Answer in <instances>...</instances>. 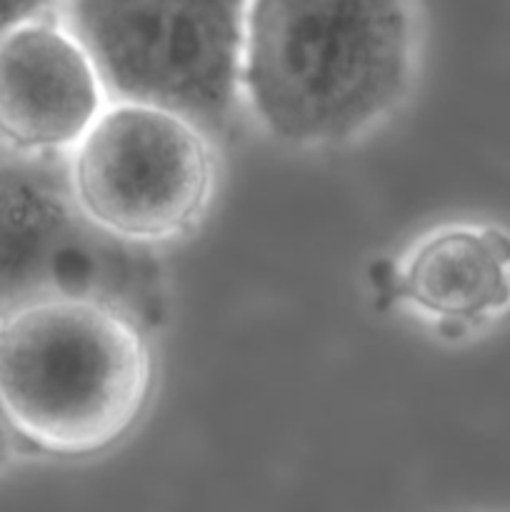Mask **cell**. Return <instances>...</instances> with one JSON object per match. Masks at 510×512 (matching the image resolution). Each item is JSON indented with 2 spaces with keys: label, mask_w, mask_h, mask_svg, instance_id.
Here are the masks:
<instances>
[{
  "label": "cell",
  "mask_w": 510,
  "mask_h": 512,
  "mask_svg": "<svg viewBox=\"0 0 510 512\" xmlns=\"http://www.w3.org/2000/svg\"><path fill=\"white\" fill-rule=\"evenodd\" d=\"M413 73L410 0H250L243 103L280 143L328 148L368 133Z\"/></svg>",
  "instance_id": "cell-1"
},
{
  "label": "cell",
  "mask_w": 510,
  "mask_h": 512,
  "mask_svg": "<svg viewBox=\"0 0 510 512\" xmlns=\"http://www.w3.org/2000/svg\"><path fill=\"white\" fill-rule=\"evenodd\" d=\"M153 335L95 300H48L0 320V410L25 453L90 458L143 418Z\"/></svg>",
  "instance_id": "cell-2"
},
{
  "label": "cell",
  "mask_w": 510,
  "mask_h": 512,
  "mask_svg": "<svg viewBox=\"0 0 510 512\" xmlns=\"http://www.w3.org/2000/svg\"><path fill=\"white\" fill-rule=\"evenodd\" d=\"M48 300L113 305L150 335L168 320L158 250L123 243L83 213L68 158L0 145V320Z\"/></svg>",
  "instance_id": "cell-3"
},
{
  "label": "cell",
  "mask_w": 510,
  "mask_h": 512,
  "mask_svg": "<svg viewBox=\"0 0 510 512\" xmlns=\"http://www.w3.org/2000/svg\"><path fill=\"white\" fill-rule=\"evenodd\" d=\"M250 0H60L110 103L170 110L215 138L243 103Z\"/></svg>",
  "instance_id": "cell-4"
},
{
  "label": "cell",
  "mask_w": 510,
  "mask_h": 512,
  "mask_svg": "<svg viewBox=\"0 0 510 512\" xmlns=\"http://www.w3.org/2000/svg\"><path fill=\"white\" fill-rule=\"evenodd\" d=\"M83 213L123 243L158 250L188 235L210 205L213 143L170 110L108 103L68 155Z\"/></svg>",
  "instance_id": "cell-5"
},
{
  "label": "cell",
  "mask_w": 510,
  "mask_h": 512,
  "mask_svg": "<svg viewBox=\"0 0 510 512\" xmlns=\"http://www.w3.org/2000/svg\"><path fill=\"white\" fill-rule=\"evenodd\" d=\"M108 95L63 20L48 15L0 43V145L23 155L68 158Z\"/></svg>",
  "instance_id": "cell-6"
},
{
  "label": "cell",
  "mask_w": 510,
  "mask_h": 512,
  "mask_svg": "<svg viewBox=\"0 0 510 512\" xmlns=\"http://www.w3.org/2000/svg\"><path fill=\"white\" fill-rule=\"evenodd\" d=\"M398 303L443 333H468L510 310V233L493 223H450L410 245Z\"/></svg>",
  "instance_id": "cell-7"
},
{
  "label": "cell",
  "mask_w": 510,
  "mask_h": 512,
  "mask_svg": "<svg viewBox=\"0 0 510 512\" xmlns=\"http://www.w3.org/2000/svg\"><path fill=\"white\" fill-rule=\"evenodd\" d=\"M60 0H0V43L23 25L55 15Z\"/></svg>",
  "instance_id": "cell-8"
},
{
  "label": "cell",
  "mask_w": 510,
  "mask_h": 512,
  "mask_svg": "<svg viewBox=\"0 0 510 512\" xmlns=\"http://www.w3.org/2000/svg\"><path fill=\"white\" fill-rule=\"evenodd\" d=\"M18 453H25L23 445L18 443V438H15L13 430H10L8 420L3 418V410H0V468L8 465Z\"/></svg>",
  "instance_id": "cell-9"
}]
</instances>
